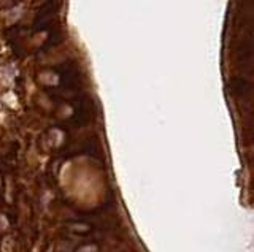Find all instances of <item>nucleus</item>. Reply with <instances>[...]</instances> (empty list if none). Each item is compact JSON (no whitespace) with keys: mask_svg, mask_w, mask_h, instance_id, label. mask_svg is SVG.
Wrapping results in <instances>:
<instances>
[]
</instances>
